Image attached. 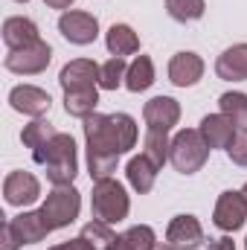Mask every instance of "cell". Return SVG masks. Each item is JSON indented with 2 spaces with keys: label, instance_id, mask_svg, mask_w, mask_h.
Returning <instances> with one entry per match:
<instances>
[{
  "label": "cell",
  "instance_id": "6da1fadb",
  "mask_svg": "<svg viewBox=\"0 0 247 250\" xmlns=\"http://www.w3.org/2000/svg\"><path fill=\"white\" fill-rule=\"evenodd\" d=\"M82 128L87 146V172L93 181L111 178L120 157L137 146L140 137L137 120L131 114H90Z\"/></svg>",
  "mask_w": 247,
  "mask_h": 250
},
{
  "label": "cell",
  "instance_id": "7a4b0ae2",
  "mask_svg": "<svg viewBox=\"0 0 247 250\" xmlns=\"http://www.w3.org/2000/svg\"><path fill=\"white\" fill-rule=\"evenodd\" d=\"M32 160L44 169L47 181L53 187H73L79 175V154H76V140L70 134H56L50 143L32 151Z\"/></svg>",
  "mask_w": 247,
  "mask_h": 250
},
{
  "label": "cell",
  "instance_id": "3957f363",
  "mask_svg": "<svg viewBox=\"0 0 247 250\" xmlns=\"http://www.w3.org/2000/svg\"><path fill=\"white\" fill-rule=\"evenodd\" d=\"M90 212L96 221L105 224H120L131 212V198L120 181L105 178V181H93V192H90Z\"/></svg>",
  "mask_w": 247,
  "mask_h": 250
},
{
  "label": "cell",
  "instance_id": "277c9868",
  "mask_svg": "<svg viewBox=\"0 0 247 250\" xmlns=\"http://www.w3.org/2000/svg\"><path fill=\"white\" fill-rule=\"evenodd\" d=\"M209 146L201 137L198 128H181L172 137V148H169V163L175 166V172L181 175H195L204 169V163L209 160Z\"/></svg>",
  "mask_w": 247,
  "mask_h": 250
},
{
  "label": "cell",
  "instance_id": "5b68a950",
  "mask_svg": "<svg viewBox=\"0 0 247 250\" xmlns=\"http://www.w3.org/2000/svg\"><path fill=\"white\" fill-rule=\"evenodd\" d=\"M41 212L53 230L70 227L82 212V192L76 187H56L41 204Z\"/></svg>",
  "mask_w": 247,
  "mask_h": 250
},
{
  "label": "cell",
  "instance_id": "8992f818",
  "mask_svg": "<svg viewBox=\"0 0 247 250\" xmlns=\"http://www.w3.org/2000/svg\"><path fill=\"white\" fill-rule=\"evenodd\" d=\"M50 62H53V47L47 41H35L23 50H9L3 67L15 76H38L50 67Z\"/></svg>",
  "mask_w": 247,
  "mask_h": 250
},
{
  "label": "cell",
  "instance_id": "52a82bcc",
  "mask_svg": "<svg viewBox=\"0 0 247 250\" xmlns=\"http://www.w3.org/2000/svg\"><path fill=\"white\" fill-rule=\"evenodd\" d=\"M59 32H62L70 44L87 47V44H93L99 38V21L90 12L67 9V12H62V18H59Z\"/></svg>",
  "mask_w": 247,
  "mask_h": 250
},
{
  "label": "cell",
  "instance_id": "ba28073f",
  "mask_svg": "<svg viewBox=\"0 0 247 250\" xmlns=\"http://www.w3.org/2000/svg\"><path fill=\"white\" fill-rule=\"evenodd\" d=\"M247 221V204L242 198V192H221L218 201H215V209H212V224L221 230V233H236L242 230Z\"/></svg>",
  "mask_w": 247,
  "mask_h": 250
},
{
  "label": "cell",
  "instance_id": "9c48e42d",
  "mask_svg": "<svg viewBox=\"0 0 247 250\" xmlns=\"http://www.w3.org/2000/svg\"><path fill=\"white\" fill-rule=\"evenodd\" d=\"M9 105L23 114V117H32V120H41L44 114H50L53 108V99L44 87H35V84H18L9 90Z\"/></svg>",
  "mask_w": 247,
  "mask_h": 250
},
{
  "label": "cell",
  "instance_id": "30bf717a",
  "mask_svg": "<svg viewBox=\"0 0 247 250\" xmlns=\"http://www.w3.org/2000/svg\"><path fill=\"white\" fill-rule=\"evenodd\" d=\"M204 242V227L195 215H175L166 227V245L172 250H198Z\"/></svg>",
  "mask_w": 247,
  "mask_h": 250
},
{
  "label": "cell",
  "instance_id": "8fae6325",
  "mask_svg": "<svg viewBox=\"0 0 247 250\" xmlns=\"http://www.w3.org/2000/svg\"><path fill=\"white\" fill-rule=\"evenodd\" d=\"M9 227H12V233H15V239H18L21 248L23 245H38V242H44L53 233V227L47 224V218H44L41 209H23L21 215L9 218Z\"/></svg>",
  "mask_w": 247,
  "mask_h": 250
},
{
  "label": "cell",
  "instance_id": "7c38bea8",
  "mask_svg": "<svg viewBox=\"0 0 247 250\" xmlns=\"http://www.w3.org/2000/svg\"><path fill=\"white\" fill-rule=\"evenodd\" d=\"M99 73H102V67L96 62H90V59H73V62H67L62 67V73H59V84H62V90H84V87H96L99 84Z\"/></svg>",
  "mask_w": 247,
  "mask_h": 250
},
{
  "label": "cell",
  "instance_id": "4fadbf2b",
  "mask_svg": "<svg viewBox=\"0 0 247 250\" xmlns=\"http://www.w3.org/2000/svg\"><path fill=\"white\" fill-rule=\"evenodd\" d=\"M3 198L12 207H29L41 198V184L29 172H9L3 181Z\"/></svg>",
  "mask_w": 247,
  "mask_h": 250
},
{
  "label": "cell",
  "instance_id": "5bb4252c",
  "mask_svg": "<svg viewBox=\"0 0 247 250\" xmlns=\"http://www.w3.org/2000/svg\"><path fill=\"white\" fill-rule=\"evenodd\" d=\"M143 120L154 131H172L181 123V102L172 96H154L143 105Z\"/></svg>",
  "mask_w": 247,
  "mask_h": 250
},
{
  "label": "cell",
  "instance_id": "9a60e30c",
  "mask_svg": "<svg viewBox=\"0 0 247 250\" xmlns=\"http://www.w3.org/2000/svg\"><path fill=\"white\" fill-rule=\"evenodd\" d=\"M169 82L175 87H192L204 79V59L198 53H175L169 62Z\"/></svg>",
  "mask_w": 247,
  "mask_h": 250
},
{
  "label": "cell",
  "instance_id": "2e32d148",
  "mask_svg": "<svg viewBox=\"0 0 247 250\" xmlns=\"http://www.w3.org/2000/svg\"><path fill=\"white\" fill-rule=\"evenodd\" d=\"M41 41V32H38V23L23 18V15H15V18H6L3 21V44L9 50H23L29 44Z\"/></svg>",
  "mask_w": 247,
  "mask_h": 250
},
{
  "label": "cell",
  "instance_id": "e0dca14e",
  "mask_svg": "<svg viewBox=\"0 0 247 250\" xmlns=\"http://www.w3.org/2000/svg\"><path fill=\"white\" fill-rule=\"evenodd\" d=\"M198 131H201V137L206 140V146L209 148H224L227 151V146H230V140L236 137V125L230 117H224V114H206L201 125H198Z\"/></svg>",
  "mask_w": 247,
  "mask_h": 250
},
{
  "label": "cell",
  "instance_id": "ac0fdd59",
  "mask_svg": "<svg viewBox=\"0 0 247 250\" xmlns=\"http://www.w3.org/2000/svg\"><path fill=\"white\" fill-rule=\"evenodd\" d=\"M215 76L224 82H247V44H233L215 59Z\"/></svg>",
  "mask_w": 247,
  "mask_h": 250
},
{
  "label": "cell",
  "instance_id": "d6986e66",
  "mask_svg": "<svg viewBox=\"0 0 247 250\" xmlns=\"http://www.w3.org/2000/svg\"><path fill=\"white\" fill-rule=\"evenodd\" d=\"M157 166L140 151L137 157H131L128 160V166H125V175H128V184H131V189L137 192V195H148L151 189H154V181H157Z\"/></svg>",
  "mask_w": 247,
  "mask_h": 250
},
{
  "label": "cell",
  "instance_id": "ffe728a7",
  "mask_svg": "<svg viewBox=\"0 0 247 250\" xmlns=\"http://www.w3.org/2000/svg\"><path fill=\"white\" fill-rule=\"evenodd\" d=\"M108 250H157V233L148 224H134L114 239Z\"/></svg>",
  "mask_w": 247,
  "mask_h": 250
},
{
  "label": "cell",
  "instance_id": "44dd1931",
  "mask_svg": "<svg viewBox=\"0 0 247 250\" xmlns=\"http://www.w3.org/2000/svg\"><path fill=\"white\" fill-rule=\"evenodd\" d=\"M105 47H108L111 56L125 59V56H134L140 50V38H137V32L128 23H114L108 29V35H105Z\"/></svg>",
  "mask_w": 247,
  "mask_h": 250
},
{
  "label": "cell",
  "instance_id": "7402d4cb",
  "mask_svg": "<svg viewBox=\"0 0 247 250\" xmlns=\"http://www.w3.org/2000/svg\"><path fill=\"white\" fill-rule=\"evenodd\" d=\"M96 105H99V90H96V87L67 90V93H64V111H67L70 117L87 120L90 114H96Z\"/></svg>",
  "mask_w": 247,
  "mask_h": 250
},
{
  "label": "cell",
  "instance_id": "603a6c76",
  "mask_svg": "<svg viewBox=\"0 0 247 250\" xmlns=\"http://www.w3.org/2000/svg\"><path fill=\"white\" fill-rule=\"evenodd\" d=\"M154 84V62L148 56H137L134 62L128 64V73H125V87L131 93H143Z\"/></svg>",
  "mask_w": 247,
  "mask_h": 250
},
{
  "label": "cell",
  "instance_id": "cb8c5ba5",
  "mask_svg": "<svg viewBox=\"0 0 247 250\" xmlns=\"http://www.w3.org/2000/svg\"><path fill=\"white\" fill-rule=\"evenodd\" d=\"M169 148H172L169 131L145 128V137H143V154H145L157 169H163V166H166V160H169Z\"/></svg>",
  "mask_w": 247,
  "mask_h": 250
},
{
  "label": "cell",
  "instance_id": "d4e9b609",
  "mask_svg": "<svg viewBox=\"0 0 247 250\" xmlns=\"http://www.w3.org/2000/svg\"><path fill=\"white\" fill-rule=\"evenodd\" d=\"M218 108L224 117H230L236 128H247V93L242 90H230L218 96Z\"/></svg>",
  "mask_w": 247,
  "mask_h": 250
},
{
  "label": "cell",
  "instance_id": "484cf974",
  "mask_svg": "<svg viewBox=\"0 0 247 250\" xmlns=\"http://www.w3.org/2000/svg\"><path fill=\"white\" fill-rule=\"evenodd\" d=\"M166 12L178 23H192L201 21L206 12V0H166Z\"/></svg>",
  "mask_w": 247,
  "mask_h": 250
},
{
  "label": "cell",
  "instance_id": "4316f807",
  "mask_svg": "<svg viewBox=\"0 0 247 250\" xmlns=\"http://www.w3.org/2000/svg\"><path fill=\"white\" fill-rule=\"evenodd\" d=\"M59 131L53 128V123H47V120H32L29 125H23V131H21V140H23V146L26 148H41L44 143H50L53 137H56Z\"/></svg>",
  "mask_w": 247,
  "mask_h": 250
},
{
  "label": "cell",
  "instance_id": "83f0119b",
  "mask_svg": "<svg viewBox=\"0 0 247 250\" xmlns=\"http://www.w3.org/2000/svg\"><path fill=\"white\" fill-rule=\"evenodd\" d=\"M125 73H128V64L125 59H117L111 56L108 62L102 64V73H99V87L102 90H117L125 84Z\"/></svg>",
  "mask_w": 247,
  "mask_h": 250
},
{
  "label": "cell",
  "instance_id": "f1b7e54d",
  "mask_svg": "<svg viewBox=\"0 0 247 250\" xmlns=\"http://www.w3.org/2000/svg\"><path fill=\"white\" fill-rule=\"evenodd\" d=\"M82 236L93 245L96 250H108L114 245V239H117V233L111 230V224H105V221H87L84 227H82Z\"/></svg>",
  "mask_w": 247,
  "mask_h": 250
},
{
  "label": "cell",
  "instance_id": "f546056e",
  "mask_svg": "<svg viewBox=\"0 0 247 250\" xmlns=\"http://www.w3.org/2000/svg\"><path fill=\"white\" fill-rule=\"evenodd\" d=\"M227 157L236 163V166H247V128H239L236 137L230 140L227 146Z\"/></svg>",
  "mask_w": 247,
  "mask_h": 250
},
{
  "label": "cell",
  "instance_id": "4dcf8cb0",
  "mask_svg": "<svg viewBox=\"0 0 247 250\" xmlns=\"http://www.w3.org/2000/svg\"><path fill=\"white\" fill-rule=\"evenodd\" d=\"M50 250H96L84 236H79V239H70V242H62V245H56V248H50Z\"/></svg>",
  "mask_w": 247,
  "mask_h": 250
},
{
  "label": "cell",
  "instance_id": "1f68e13d",
  "mask_svg": "<svg viewBox=\"0 0 247 250\" xmlns=\"http://www.w3.org/2000/svg\"><path fill=\"white\" fill-rule=\"evenodd\" d=\"M21 245H18V239H15V233H12V227H9V221L3 224V248L0 250H18Z\"/></svg>",
  "mask_w": 247,
  "mask_h": 250
},
{
  "label": "cell",
  "instance_id": "d6a6232c",
  "mask_svg": "<svg viewBox=\"0 0 247 250\" xmlns=\"http://www.w3.org/2000/svg\"><path fill=\"white\" fill-rule=\"evenodd\" d=\"M209 250H236V245H233V239H230V236H221V239L209 242Z\"/></svg>",
  "mask_w": 247,
  "mask_h": 250
},
{
  "label": "cell",
  "instance_id": "836d02e7",
  "mask_svg": "<svg viewBox=\"0 0 247 250\" xmlns=\"http://www.w3.org/2000/svg\"><path fill=\"white\" fill-rule=\"evenodd\" d=\"M44 3H47L50 9H64V12H67V9H70L76 0H44Z\"/></svg>",
  "mask_w": 247,
  "mask_h": 250
},
{
  "label": "cell",
  "instance_id": "e575fe53",
  "mask_svg": "<svg viewBox=\"0 0 247 250\" xmlns=\"http://www.w3.org/2000/svg\"><path fill=\"white\" fill-rule=\"evenodd\" d=\"M239 192H242V198H245V204H247V184H245L242 189H239Z\"/></svg>",
  "mask_w": 247,
  "mask_h": 250
},
{
  "label": "cell",
  "instance_id": "d590c367",
  "mask_svg": "<svg viewBox=\"0 0 247 250\" xmlns=\"http://www.w3.org/2000/svg\"><path fill=\"white\" fill-rule=\"evenodd\" d=\"M15 3H29V0H15Z\"/></svg>",
  "mask_w": 247,
  "mask_h": 250
},
{
  "label": "cell",
  "instance_id": "8d00e7d4",
  "mask_svg": "<svg viewBox=\"0 0 247 250\" xmlns=\"http://www.w3.org/2000/svg\"><path fill=\"white\" fill-rule=\"evenodd\" d=\"M163 250H172V248H169V245H166V248H163Z\"/></svg>",
  "mask_w": 247,
  "mask_h": 250
},
{
  "label": "cell",
  "instance_id": "74e56055",
  "mask_svg": "<svg viewBox=\"0 0 247 250\" xmlns=\"http://www.w3.org/2000/svg\"><path fill=\"white\" fill-rule=\"evenodd\" d=\"M245 250H247V239H245Z\"/></svg>",
  "mask_w": 247,
  "mask_h": 250
}]
</instances>
